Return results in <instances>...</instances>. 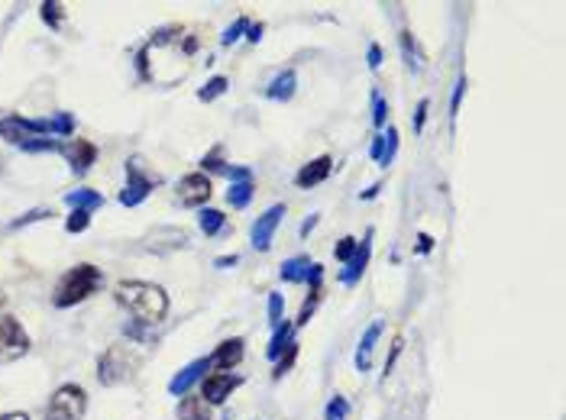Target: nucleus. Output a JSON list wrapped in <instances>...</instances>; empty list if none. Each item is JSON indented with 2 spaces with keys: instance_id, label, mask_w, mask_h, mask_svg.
Segmentation results:
<instances>
[{
  "instance_id": "nucleus-1",
  "label": "nucleus",
  "mask_w": 566,
  "mask_h": 420,
  "mask_svg": "<svg viewBox=\"0 0 566 420\" xmlns=\"http://www.w3.org/2000/svg\"><path fill=\"white\" fill-rule=\"evenodd\" d=\"M117 301L146 327L165 320V313H169V294L159 284L149 282H120L117 284Z\"/></svg>"
},
{
  "instance_id": "nucleus-2",
  "label": "nucleus",
  "mask_w": 566,
  "mask_h": 420,
  "mask_svg": "<svg viewBox=\"0 0 566 420\" xmlns=\"http://www.w3.org/2000/svg\"><path fill=\"white\" fill-rule=\"evenodd\" d=\"M104 284V275H100V268L88 265V262H81V265L69 268L65 275H61V282L55 284V294H52V304L55 307H75L78 301L91 298L94 291Z\"/></svg>"
},
{
  "instance_id": "nucleus-3",
  "label": "nucleus",
  "mask_w": 566,
  "mask_h": 420,
  "mask_svg": "<svg viewBox=\"0 0 566 420\" xmlns=\"http://www.w3.org/2000/svg\"><path fill=\"white\" fill-rule=\"evenodd\" d=\"M88 411V395L78 385H61L46 407V420H81Z\"/></svg>"
},
{
  "instance_id": "nucleus-4",
  "label": "nucleus",
  "mask_w": 566,
  "mask_h": 420,
  "mask_svg": "<svg viewBox=\"0 0 566 420\" xmlns=\"http://www.w3.org/2000/svg\"><path fill=\"white\" fill-rule=\"evenodd\" d=\"M136 366H139V356H130V346H110V349L104 352V359H100L98 378L104 385H114L136 372Z\"/></svg>"
},
{
  "instance_id": "nucleus-5",
  "label": "nucleus",
  "mask_w": 566,
  "mask_h": 420,
  "mask_svg": "<svg viewBox=\"0 0 566 420\" xmlns=\"http://www.w3.org/2000/svg\"><path fill=\"white\" fill-rule=\"evenodd\" d=\"M30 352V336L16 317H0V362H13Z\"/></svg>"
},
{
  "instance_id": "nucleus-6",
  "label": "nucleus",
  "mask_w": 566,
  "mask_h": 420,
  "mask_svg": "<svg viewBox=\"0 0 566 420\" xmlns=\"http://www.w3.org/2000/svg\"><path fill=\"white\" fill-rule=\"evenodd\" d=\"M211 178L204 175V172H194V175H184L182 181H178V200H182L184 207H204L207 200H211Z\"/></svg>"
},
{
  "instance_id": "nucleus-7",
  "label": "nucleus",
  "mask_w": 566,
  "mask_h": 420,
  "mask_svg": "<svg viewBox=\"0 0 566 420\" xmlns=\"http://www.w3.org/2000/svg\"><path fill=\"white\" fill-rule=\"evenodd\" d=\"M126 175H130V181H126V188H123V194H120V204L136 207L139 200L149 198V191L155 188V178L143 175L139 162H126Z\"/></svg>"
},
{
  "instance_id": "nucleus-8",
  "label": "nucleus",
  "mask_w": 566,
  "mask_h": 420,
  "mask_svg": "<svg viewBox=\"0 0 566 420\" xmlns=\"http://www.w3.org/2000/svg\"><path fill=\"white\" fill-rule=\"evenodd\" d=\"M282 217H285V204H272L266 214L253 223V233H249V239H253V249L266 252L269 246H272V236H276V229H278V223H282Z\"/></svg>"
},
{
  "instance_id": "nucleus-9",
  "label": "nucleus",
  "mask_w": 566,
  "mask_h": 420,
  "mask_svg": "<svg viewBox=\"0 0 566 420\" xmlns=\"http://www.w3.org/2000/svg\"><path fill=\"white\" fill-rule=\"evenodd\" d=\"M240 385L237 375H230V372H211L201 378V397H204L207 404H223L230 397V391Z\"/></svg>"
},
{
  "instance_id": "nucleus-10",
  "label": "nucleus",
  "mask_w": 566,
  "mask_h": 420,
  "mask_svg": "<svg viewBox=\"0 0 566 420\" xmlns=\"http://www.w3.org/2000/svg\"><path fill=\"white\" fill-rule=\"evenodd\" d=\"M207 368H211V359H207V356H204V359L188 362V366H184L182 372H178L175 378L169 382V391H172L175 397H178V395H182V397H184V395H191V388L207 375Z\"/></svg>"
},
{
  "instance_id": "nucleus-11",
  "label": "nucleus",
  "mask_w": 566,
  "mask_h": 420,
  "mask_svg": "<svg viewBox=\"0 0 566 420\" xmlns=\"http://www.w3.org/2000/svg\"><path fill=\"white\" fill-rule=\"evenodd\" d=\"M61 155L69 159V165L75 172H88L94 165V159H98V145L88 143V139H71V143L61 145Z\"/></svg>"
},
{
  "instance_id": "nucleus-12",
  "label": "nucleus",
  "mask_w": 566,
  "mask_h": 420,
  "mask_svg": "<svg viewBox=\"0 0 566 420\" xmlns=\"http://www.w3.org/2000/svg\"><path fill=\"white\" fill-rule=\"evenodd\" d=\"M369 252H372V229L366 233V239H362V243H356L353 259L346 262V268L340 272V282H343V284H356V282H360L362 272H366V265H369Z\"/></svg>"
},
{
  "instance_id": "nucleus-13",
  "label": "nucleus",
  "mask_w": 566,
  "mask_h": 420,
  "mask_svg": "<svg viewBox=\"0 0 566 420\" xmlns=\"http://www.w3.org/2000/svg\"><path fill=\"white\" fill-rule=\"evenodd\" d=\"M243 336H233V340H223L220 346H217L214 356H207L211 359V368H220V372H230L233 366H240V359H243Z\"/></svg>"
},
{
  "instance_id": "nucleus-14",
  "label": "nucleus",
  "mask_w": 566,
  "mask_h": 420,
  "mask_svg": "<svg viewBox=\"0 0 566 420\" xmlns=\"http://www.w3.org/2000/svg\"><path fill=\"white\" fill-rule=\"evenodd\" d=\"M330 172H334V159H330V155H317L314 162L301 165V172L295 175V184H298V188H314V184L327 181Z\"/></svg>"
},
{
  "instance_id": "nucleus-15",
  "label": "nucleus",
  "mask_w": 566,
  "mask_h": 420,
  "mask_svg": "<svg viewBox=\"0 0 566 420\" xmlns=\"http://www.w3.org/2000/svg\"><path fill=\"white\" fill-rule=\"evenodd\" d=\"M382 336V320H372L369 323V330L362 333V340H360V349H356V368L360 372H366L369 368V356H372V349H375V340Z\"/></svg>"
},
{
  "instance_id": "nucleus-16",
  "label": "nucleus",
  "mask_w": 566,
  "mask_h": 420,
  "mask_svg": "<svg viewBox=\"0 0 566 420\" xmlns=\"http://www.w3.org/2000/svg\"><path fill=\"white\" fill-rule=\"evenodd\" d=\"M178 420H211V404L201 395H184L178 404Z\"/></svg>"
},
{
  "instance_id": "nucleus-17",
  "label": "nucleus",
  "mask_w": 566,
  "mask_h": 420,
  "mask_svg": "<svg viewBox=\"0 0 566 420\" xmlns=\"http://www.w3.org/2000/svg\"><path fill=\"white\" fill-rule=\"evenodd\" d=\"M291 336H295V323L282 320V323H278V327H276V333H272V340H269V349H266V356H269V359H272V362H278V356H282V352L288 349L291 343H295Z\"/></svg>"
},
{
  "instance_id": "nucleus-18",
  "label": "nucleus",
  "mask_w": 566,
  "mask_h": 420,
  "mask_svg": "<svg viewBox=\"0 0 566 420\" xmlns=\"http://www.w3.org/2000/svg\"><path fill=\"white\" fill-rule=\"evenodd\" d=\"M65 204L71 207V210H98L100 204H104V194H98V191H91V188H78V191H69L65 194Z\"/></svg>"
},
{
  "instance_id": "nucleus-19",
  "label": "nucleus",
  "mask_w": 566,
  "mask_h": 420,
  "mask_svg": "<svg viewBox=\"0 0 566 420\" xmlns=\"http://www.w3.org/2000/svg\"><path fill=\"white\" fill-rule=\"evenodd\" d=\"M295 84H298V75L295 71H282V75L276 78V81L269 84V91H266V97L269 100H288L291 94H295Z\"/></svg>"
},
{
  "instance_id": "nucleus-20",
  "label": "nucleus",
  "mask_w": 566,
  "mask_h": 420,
  "mask_svg": "<svg viewBox=\"0 0 566 420\" xmlns=\"http://www.w3.org/2000/svg\"><path fill=\"white\" fill-rule=\"evenodd\" d=\"M314 262L307 259V256H295V259L282 262V272L278 275L285 278V282H307V272H311Z\"/></svg>"
},
{
  "instance_id": "nucleus-21",
  "label": "nucleus",
  "mask_w": 566,
  "mask_h": 420,
  "mask_svg": "<svg viewBox=\"0 0 566 420\" xmlns=\"http://www.w3.org/2000/svg\"><path fill=\"white\" fill-rule=\"evenodd\" d=\"M253 194H256L253 178H249V181H233L230 184V191H227V204L237 207V210H243V207L253 200Z\"/></svg>"
},
{
  "instance_id": "nucleus-22",
  "label": "nucleus",
  "mask_w": 566,
  "mask_h": 420,
  "mask_svg": "<svg viewBox=\"0 0 566 420\" xmlns=\"http://www.w3.org/2000/svg\"><path fill=\"white\" fill-rule=\"evenodd\" d=\"M201 229H204L207 236H217L223 227H227V217L220 214V210H201Z\"/></svg>"
},
{
  "instance_id": "nucleus-23",
  "label": "nucleus",
  "mask_w": 566,
  "mask_h": 420,
  "mask_svg": "<svg viewBox=\"0 0 566 420\" xmlns=\"http://www.w3.org/2000/svg\"><path fill=\"white\" fill-rule=\"evenodd\" d=\"M46 126H49L52 136H71V133H75V116L71 114H55V116H49L46 120Z\"/></svg>"
},
{
  "instance_id": "nucleus-24",
  "label": "nucleus",
  "mask_w": 566,
  "mask_h": 420,
  "mask_svg": "<svg viewBox=\"0 0 566 420\" xmlns=\"http://www.w3.org/2000/svg\"><path fill=\"white\" fill-rule=\"evenodd\" d=\"M346 417H350V401L343 395L330 397V404L324 407V420H346Z\"/></svg>"
},
{
  "instance_id": "nucleus-25",
  "label": "nucleus",
  "mask_w": 566,
  "mask_h": 420,
  "mask_svg": "<svg viewBox=\"0 0 566 420\" xmlns=\"http://www.w3.org/2000/svg\"><path fill=\"white\" fill-rule=\"evenodd\" d=\"M227 84H230V81H227V78H223V75L211 78V81H207L204 88H201V91H198V100H217L223 91H227Z\"/></svg>"
},
{
  "instance_id": "nucleus-26",
  "label": "nucleus",
  "mask_w": 566,
  "mask_h": 420,
  "mask_svg": "<svg viewBox=\"0 0 566 420\" xmlns=\"http://www.w3.org/2000/svg\"><path fill=\"white\" fill-rule=\"evenodd\" d=\"M385 120H389V104H385V97L379 91H372V123L382 130Z\"/></svg>"
},
{
  "instance_id": "nucleus-27",
  "label": "nucleus",
  "mask_w": 566,
  "mask_h": 420,
  "mask_svg": "<svg viewBox=\"0 0 566 420\" xmlns=\"http://www.w3.org/2000/svg\"><path fill=\"white\" fill-rule=\"evenodd\" d=\"M88 223H91V214H88V210H71V217L65 220V229H69V233H85Z\"/></svg>"
},
{
  "instance_id": "nucleus-28",
  "label": "nucleus",
  "mask_w": 566,
  "mask_h": 420,
  "mask_svg": "<svg viewBox=\"0 0 566 420\" xmlns=\"http://www.w3.org/2000/svg\"><path fill=\"white\" fill-rule=\"evenodd\" d=\"M282 311H285L282 294H278V291H272V294H269V323H272V327H278V323H282Z\"/></svg>"
},
{
  "instance_id": "nucleus-29",
  "label": "nucleus",
  "mask_w": 566,
  "mask_h": 420,
  "mask_svg": "<svg viewBox=\"0 0 566 420\" xmlns=\"http://www.w3.org/2000/svg\"><path fill=\"white\" fill-rule=\"evenodd\" d=\"M295 356H298V343H291V346H288V352H282V356H278V362H276V372H272V378H282V375L291 368V362H295Z\"/></svg>"
},
{
  "instance_id": "nucleus-30",
  "label": "nucleus",
  "mask_w": 566,
  "mask_h": 420,
  "mask_svg": "<svg viewBox=\"0 0 566 420\" xmlns=\"http://www.w3.org/2000/svg\"><path fill=\"white\" fill-rule=\"evenodd\" d=\"M246 30H249V20H246V16H240L237 23H233V26H230V30L220 36V46H230V42H237V39L243 36Z\"/></svg>"
},
{
  "instance_id": "nucleus-31",
  "label": "nucleus",
  "mask_w": 566,
  "mask_h": 420,
  "mask_svg": "<svg viewBox=\"0 0 566 420\" xmlns=\"http://www.w3.org/2000/svg\"><path fill=\"white\" fill-rule=\"evenodd\" d=\"M398 152V130L395 126H389V133H385V152H382V165H391V159H395Z\"/></svg>"
},
{
  "instance_id": "nucleus-32",
  "label": "nucleus",
  "mask_w": 566,
  "mask_h": 420,
  "mask_svg": "<svg viewBox=\"0 0 566 420\" xmlns=\"http://www.w3.org/2000/svg\"><path fill=\"white\" fill-rule=\"evenodd\" d=\"M401 46H405V55H408V65H421V55H418V46H414V36L408 30H401Z\"/></svg>"
},
{
  "instance_id": "nucleus-33",
  "label": "nucleus",
  "mask_w": 566,
  "mask_h": 420,
  "mask_svg": "<svg viewBox=\"0 0 566 420\" xmlns=\"http://www.w3.org/2000/svg\"><path fill=\"white\" fill-rule=\"evenodd\" d=\"M463 94H466V75H459L456 78V88H453V100H450V116H453V120H456V114H459Z\"/></svg>"
},
{
  "instance_id": "nucleus-34",
  "label": "nucleus",
  "mask_w": 566,
  "mask_h": 420,
  "mask_svg": "<svg viewBox=\"0 0 566 420\" xmlns=\"http://www.w3.org/2000/svg\"><path fill=\"white\" fill-rule=\"evenodd\" d=\"M353 252H356V239H353V236H343V239L337 243V249H334V256H337V259L346 265V262L353 259Z\"/></svg>"
},
{
  "instance_id": "nucleus-35",
  "label": "nucleus",
  "mask_w": 566,
  "mask_h": 420,
  "mask_svg": "<svg viewBox=\"0 0 566 420\" xmlns=\"http://www.w3.org/2000/svg\"><path fill=\"white\" fill-rule=\"evenodd\" d=\"M382 152H385V133H375L369 155H372V162H382Z\"/></svg>"
},
{
  "instance_id": "nucleus-36",
  "label": "nucleus",
  "mask_w": 566,
  "mask_h": 420,
  "mask_svg": "<svg viewBox=\"0 0 566 420\" xmlns=\"http://www.w3.org/2000/svg\"><path fill=\"white\" fill-rule=\"evenodd\" d=\"M428 107H430V100L424 97L421 104H418V114H414V133H421V130H424V120H428Z\"/></svg>"
},
{
  "instance_id": "nucleus-37",
  "label": "nucleus",
  "mask_w": 566,
  "mask_h": 420,
  "mask_svg": "<svg viewBox=\"0 0 566 420\" xmlns=\"http://www.w3.org/2000/svg\"><path fill=\"white\" fill-rule=\"evenodd\" d=\"M59 10H61L59 4H42V20H46V23H52V26H55V23H59V16H61Z\"/></svg>"
},
{
  "instance_id": "nucleus-38",
  "label": "nucleus",
  "mask_w": 566,
  "mask_h": 420,
  "mask_svg": "<svg viewBox=\"0 0 566 420\" xmlns=\"http://www.w3.org/2000/svg\"><path fill=\"white\" fill-rule=\"evenodd\" d=\"M46 214H49V210H30V214H23V217H20V220H13V223H10V227H13V229H20V227H23V223L42 220V217H46Z\"/></svg>"
},
{
  "instance_id": "nucleus-39",
  "label": "nucleus",
  "mask_w": 566,
  "mask_h": 420,
  "mask_svg": "<svg viewBox=\"0 0 566 420\" xmlns=\"http://www.w3.org/2000/svg\"><path fill=\"white\" fill-rule=\"evenodd\" d=\"M369 68H382V46H375V42H372V46H369Z\"/></svg>"
},
{
  "instance_id": "nucleus-40",
  "label": "nucleus",
  "mask_w": 566,
  "mask_h": 420,
  "mask_svg": "<svg viewBox=\"0 0 566 420\" xmlns=\"http://www.w3.org/2000/svg\"><path fill=\"white\" fill-rule=\"evenodd\" d=\"M237 262H240V256L233 252V256H220V259H217L214 265H217V268H227V265H237Z\"/></svg>"
},
{
  "instance_id": "nucleus-41",
  "label": "nucleus",
  "mask_w": 566,
  "mask_h": 420,
  "mask_svg": "<svg viewBox=\"0 0 566 420\" xmlns=\"http://www.w3.org/2000/svg\"><path fill=\"white\" fill-rule=\"evenodd\" d=\"M398 352H401V340H395V349H391L389 362H385V375H389V372H391V366H395V359H398Z\"/></svg>"
},
{
  "instance_id": "nucleus-42",
  "label": "nucleus",
  "mask_w": 566,
  "mask_h": 420,
  "mask_svg": "<svg viewBox=\"0 0 566 420\" xmlns=\"http://www.w3.org/2000/svg\"><path fill=\"white\" fill-rule=\"evenodd\" d=\"M314 227H317V214H311L305 223H301V236H307V233H311Z\"/></svg>"
},
{
  "instance_id": "nucleus-43",
  "label": "nucleus",
  "mask_w": 566,
  "mask_h": 420,
  "mask_svg": "<svg viewBox=\"0 0 566 420\" xmlns=\"http://www.w3.org/2000/svg\"><path fill=\"white\" fill-rule=\"evenodd\" d=\"M262 30H266V26H249V30H246V32H249V36H246V39H249V42H259V39H262Z\"/></svg>"
},
{
  "instance_id": "nucleus-44",
  "label": "nucleus",
  "mask_w": 566,
  "mask_h": 420,
  "mask_svg": "<svg viewBox=\"0 0 566 420\" xmlns=\"http://www.w3.org/2000/svg\"><path fill=\"white\" fill-rule=\"evenodd\" d=\"M0 420H30V417H26V414H20V411H10V414H4Z\"/></svg>"
},
{
  "instance_id": "nucleus-45",
  "label": "nucleus",
  "mask_w": 566,
  "mask_h": 420,
  "mask_svg": "<svg viewBox=\"0 0 566 420\" xmlns=\"http://www.w3.org/2000/svg\"><path fill=\"white\" fill-rule=\"evenodd\" d=\"M379 188H382V184H372V188H369V191H362V200L375 198V194H379Z\"/></svg>"
},
{
  "instance_id": "nucleus-46",
  "label": "nucleus",
  "mask_w": 566,
  "mask_h": 420,
  "mask_svg": "<svg viewBox=\"0 0 566 420\" xmlns=\"http://www.w3.org/2000/svg\"><path fill=\"white\" fill-rule=\"evenodd\" d=\"M430 246H434V239L424 233V236H421V252H430Z\"/></svg>"
}]
</instances>
